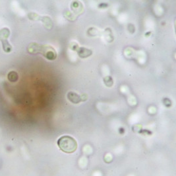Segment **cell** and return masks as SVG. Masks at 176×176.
Segmentation results:
<instances>
[{
	"mask_svg": "<svg viewBox=\"0 0 176 176\" xmlns=\"http://www.w3.org/2000/svg\"><path fill=\"white\" fill-rule=\"evenodd\" d=\"M28 52L30 54H36V53H41L47 59L50 60H54L56 58L57 54L55 50L52 47L49 46L40 45L37 43L32 42L28 45L27 48Z\"/></svg>",
	"mask_w": 176,
	"mask_h": 176,
	"instance_id": "obj_1",
	"label": "cell"
},
{
	"mask_svg": "<svg viewBox=\"0 0 176 176\" xmlns=\"http://www.w3.org/2000/svg\"><path fill=\"white\" fill-rule=\"evenodd\" d=\"M57 143L60 150L66 153H73L77 148V143L75 140L67 135L60 137Z\"/></svg>",
	"mask_w": 176,
	"mask_h": 176,
	"instance_id": "obj_2",
	"label": "cell"
},
{
	"mask_svg": "<svg viewBox=\"0 0 176 176\" xmlns=\"http://www.w3.org/2000/svg\"><path fill=\"white\" fill-rule=\"evenodd\" d=\"M10 35V31L8 28H3L0 30V41L2 42L3 49L6 52H10L12 51V47L9 44L8 38Z\"/></svg>",
	"mask_w": 176,
	"mask_h": 176,
	"instance_id": "obj_3",
	"label": "cell"
},
{
	"mask_svg": "<svg viewBox=\"0 0 176 176\" xmlns=\"http://www.w3.org/2000/svg\"><path fill=\"white\" fill-rule=\"evenodd\" d=\"M67 98L73 103H79L81 101H83L81 96L79 95L76 93L73 92V91H70V92L67 93Z\"/></svg>",
	"mask_w": 176,
	"mask_h": 176,
	"instance_id": "obj_4",
	"label": "cell"
},
{
	"mask_svg": "<svg viewBox=\"0 0 176 176\" xmlns=\"http://www.w3.org/2000/svg\"><path fill=\"white\" fill-rule=\"evenodd\" d=\"M77 52H78L79 56L81 58H86V57L90 56V55L92 54V52L90 50L86 49V48H84V47L79 48V50H77Z\"/></svg>",
	"mask_w": 176,
	"mask_h": 176,
	"instance_id": "obj_5",
	"label": "cell"
},
{
	"mask_svg": "<svg viewBox=\"0 0 176 176\" xmlns=\"http://www.w3.org/2000/svg\"><path fill=\"white\" fill-rule=\"evenodd\" d=\"M8 79L11 82H16L19 79V75L15 71H11L8 74Z\"/></svg>",
	"mask_w": 176,
	"mask_h": 176,
	"instance_id": "obj_6",
	"label": "cell"
},
{
	"mask_svg": "<svg viewBox=\"0 0 176 176\" xmlns=\"http://www.w3.org/2000/svg\"><path fill=\"white\" fill-rule=\"evenodd\" d=\"M104 81L105 85L108 87H112L114 84V80L111 76H106L104 78Z\"/></svg>",
	"mask_w": 176,
	"mask_h": 176,
	"instance_id": "obj_7",
	"label": "cell"
}]
</instances>
